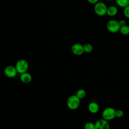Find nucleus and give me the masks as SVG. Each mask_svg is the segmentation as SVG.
Returning <instances> with one entry per match:
<instances>
[{"label": "nucleus", "instance_id": "obj_17", "mask_svg": "<svg viewBox=\"0 0 129 129\" xmlns=\"http://www.w3.org/2000/svg\"><path fill=\"white\" fill-rule=\"evenodd\" d=\"M123 114H124V112L122 110L118 109V110H116L115 116H116V117L121 118L123 116Z\"/></svg>", "mask_w": 129, "mask_h": 129}, {"label": "nucleus", "instance_id": "obj_21", "mask_svg": "<svg viewBox=\"0 0 129 129\" xmlns=\"http://www.w3.org/2000/svg\"><path fill=\"white\" fill-rule=\"evenodd\" d=\"M128 6H129V1H128Z\"/></svg>", "mask_w": 129, "mask_h": 129}, {"label": "nucleus", "instance_id": "obj_12", "mask_svg": "<svg viewBox=\"0 0 129 129\" xmlns=\"http://www.w3.org/2000/svg\"><path fill=\"white\" fill-rule=\"evenodd\" d=\"M76 95L81 100L85 98L86 95V91L83 89H80L76 92Z\"/></svg>", "mask_w": 129, "mask_h": 129}, {"label": "nucleus", "instance_id": "obj_2", "mask_svg": "<svg viewBox=\"0 0 129 129\" xmlns=\"http://www.w3.org/2000/svg\"><path fill=\"white\" fill-rule=\"evenodd\" d=\"M107 7L106 4L102 2H98L94 4V11L95 13L99 16H104L106 15Z\"/></svg>", "mask_w": 129, "mask_h": 129}, {"label": "nucleus", "instance_id": "obj_3", "mask_svg": "<svg viewBox=\"0 0 129 129\" xmlns=\"http://www.w3.org/2000/svg\"><path fill=\"white\" fill-rule=\"evenodd\" d=\"M116 110L111 107H108L105 108L102 112V118L109 121L113 119L115 117Z\"/></svg>", "mask_w": 129, "mask_h": 129}, {"label": "nucleus", "instance_id": "obj_6", "mask_svg": "<svg viewBox=\"0 0 129 129\" xmlns=\"http://www.w3.org/2000/svg\"><path fill=\"white\" fill-rule=\"evenodd\" d=\"M18 72L15 66L9 65L4 69V74L8 78H13L16 76Z\"/></svg>", "mask_w": 129, "mask_h": 129}, {"label": "nucleus", "instance_id": "obj_16", "mask_svg": "<svg viewBox=\"0 0 129 129\" xmlns=\"http://www.w3.org/2000/svg\"><path fill=\"white\" fill-rule=\"evenodd\" d=\"M84 129H95V123L92 122H87L84 125Z\"/></svg>", "mask_w": 129, "mask_h": 129}, {"label": "nucleus", "instance_id": "obj_13", "mask_svg": "<svg viewBox=\"0 0 129 129\" xmlns=\"http://www.w3.org/2000/svg\"><path fill=\"white\" fill-rule=\"evenodd\" d=\"M129 0H115L116 4L121 8H125L128 6Z\"/></svg>", "mask_w": 129, "mask_h": 129}, {"label": "nucleus", "instance_id": "obj_8", "mask_svg": "<svg viewBox=\"0 0 129 129\" xmlns=\"http://www.w3.org/2000/svg\"><path fill=\"white\" fill-rule=\"evenodd\" d=\"M71 50L73 53L76 55H81L84 52L83 45L78 43H75L72 45Z\"/></svg>", "mask_w": 129, "mask_h": 129}, {"label": "nucleus", "instance_id": "obj_22", "mask_svg": "<svg viewBox=\"0 0 129 129\" xmlns=\"http://www.w3.org/2000/svg\"><path fill=\"white\" fill-rule=\"evenodd\" d=\"M105 1H110V0H105Z\"/></svg>", "mask_w": 129, "mask_h": 129}, {"label": "nucleus", "instance_id": "obj_20", "mask_svg": "<svg viewBox=\"0 0 129 129\" xmlns=\"http://www.w3.org/2000/svg\"><path fill=\"white\" fill-rule=\"evenodd\" d=\"M87 1L91 4H95L99 2V0H87Z\"/></svg>", "mask_w": 129, "mask_h": 129}, {"label": "nucleus", "instance_id": "obj_9", "mask_svg": "<svg viewBox=\"0 0 129 129\" xmlns=\"http://www.w3.org/2000/svg\"><path fill=\"white\" fill-rule=\"evenodd\" d=\"M20 80L23 83L25 84H28L31 82L32 77L30 73L26 72L20 74Z\"/></svg>", "mask_w": 129, "mask_h": 129}, {"label": "nucleus", "instance_id": "obj_11", "mask_svg": "<svg viewBox=\"0 0 129 129\" xmlns=\"http://www.w3.org/2000/svg\"><path fill=\"white\" fill-rule=\"evenodd\" d=\"M117 8L114 6H111L107 8L106 15L110 17H113L117 14Z\"/></svg>", "mask_w": 129, "mask_h": 129}, {"label": "nucleus", "instance_id": "obj_14", "mask_svg": "<svg viewBox=\"0 0 129 129\" xmlns=\"http://www.w3.org/2000/svg\"><path fill=\"white\" fill-rule=\"evenodd\" d=\"M119 31L122 35H127L129 34V26L125 25L120 27Z\"/></svg>", "mask_w": 129, "mask_h": 129}, {"label": "nucleus", "instance_id": "obj_19", "mask_svg": "<svg viewBox=\"0 0 129 129\" xmlns=\"http://www.w3.org/2000/svg\"><path fill=\"white\" fill-rule=\"evenodd\" d=\"M118 23H119V25H120V27L126 25V21H125L124 20H123V19L120 20L118 21Z\"/></svg>", "mask_w": 129, "mask_h": 129}, {"label": "nucleus", "instance_id": "obj_1", "mask_svg": "<svg viewBox=\"0 0 129 129\" xmlns=\"http://www.w3.org/2000/svg\"><path fill=\"white\" fill-rule=\"evenodd\" d=\"M80 104V99L75 95H71L67 99V105L68 107L71 110L77 109Z\"/></svg>", "mask_w": 129, "mask_h": 129}, {"label": "nucleus", "instance_id": "obj_15", "mask_svg": "<svg viewBox=\"0 0 129 129\" xmlns=\"http://www.w3.org/2000/svg\"><path fill=\"white\" fill-rule=\"evenodd\" d=\"M84 52L86 53H90L93 51V47L92 44L90 43H86L83 45Z\"/></svg>", "mask_w": 129, "mask_h": 129}, {"label": "nucleus", "instance_id": "obj_4", "mask_svg": "<svg viewBox=\"0 0 129 129\" xmlns=\"http://www.w3.org/2000/svg\"><path fill=\"white\" fill-rule=\"evenodd\" d=\"M120 26L118 21L115 20H110L106 23V28L107 30L112 33H115L119 31Z\"/></svg>", "mask_w": 129, "mask_h": 129}, {"label": "nucleus", "instance_id": "obj_5", "mask_svg": "<svg viewBox=\"0 0 129 129\" xmlns=\"http://www.w3.org/2000/svg\"><path fill=\"white\" fill-rule=\"evenodd\" d=\"M15 67L17 72L21 74L27 72L29 68V64L26 60L21 59L17 61L16 63Z\"/></svg>", "mask_w": 129, "mask_h": 129}, {"label": "nucleus", "instance_id": "obj_18", "mask_svg": "<svg viewBox=\"0 0 129 129\" xmlns=\"http://www.w3.org/2000/svg\"><path fill=\"white\" fill-rule=\"evenodd\" d=\"M123 13L124 16L126 18H129V6H127L125 8H124Z\"/></svg>", "mask_w": 129, "mask_h": 129}, {"label": "nucleus", "instance_id": "obj_7", "mask_svg": "<svg viewBox=\"0 0 129 129\" xmlns=\"http://www.w3.org/2000/svg\"><path fill=\"white\" fill-rule=\"evenodd\" d=\"M109 127L108 121L103 118L98 119L95 123V129H109Z\"/></svg>", "mask_w": 129, "mask_h": 129}, {"label": "nucleus", "instance_id": "obj_10", "mask_svg": "<svg viewBox=\"0 0 129 129\" xmlns=\"http://www.w3.org/2000/svg\"><path fill=\"white\" fill-rule=\"evenodd\" d=\"M88 110L91 113L93 114L96 113L99 110V105L96 102H91L88 105Z\"/></svg>", "mask_w": 129, "mask_h": 129}]
</instances>
